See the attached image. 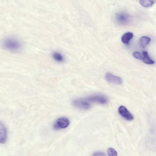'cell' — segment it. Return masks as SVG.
I'll use <instances>...</instances> for the list:
<instances>
[{"mask_svg":"<svg viewBox=\"0 0 156 156\" xmlns=\"http://www.w3.org/2000/svg\"><path fill=\"white\" fill-rule=\"evenodd\" d=\"M144 63L148 64H153L154 62L149 57L147 51H144L143 52V58L142 60Z\"/></svg>","mask_w":156,"mask_h":156,"instance_id":"obj_10","label":"cell"},{"mask_svg":"<svg viewBox=\"0 0 156 156\" xmlns=\"http://www.w3.org/2000/svg\"><path fill=\"white\" fill-rule=\"evenodd\" d=\"M53 58L56 61L58 62H62L64 59L63 56L59 52L57 51H54L52 54Z\"/></svg>","mask_w":156,"mask_h":156,"instance_id":"obj_12","label":"cell"},{"mask_svg":"<svg viewBox=\"0 0 156 156\" xmlns=\"http://www.w3.org/2000/svg\"><path fill=\"white\" fill-rule=\"evenodd\" d=\"M133 56L136 58L142 60L143 56L140 52L137 51H135L133 53Z\"/></svg>","mask_w":156,"mask_h":156,"instance_id":"obj_15","label":"cell"},{"mask_svg":"<svg viewBox=\"0 0 156 156\" xmlns=\"http://www.w3.org/2000/svg\"><path fill=\"white\" fill-rule=\"evenodd\" d=\"M107 153L109 156H117L116 151L112 147L108 148L107 150Z\"/></svg>","mask_w":156,"mask_h":156,"instance_id":"obj_14","label":"cell"},{"mask_svg":"<svg viewBox=\"0 0 156 156\" xmlns=\"http://www.w3.org/2000/svg\"><path fill=\"white\" fill-rule=\"evenodd\" d=\"M116 20L118 22L121 24L126 23L128 21V16L124 14L119 13L116 15Z\"/></svg>","mask_w":156,"mask_h":156,"instance_id":"obj_8","label":"cell"},{"mask_svg":"<svg viewBox=\"0 0 156 156\" xmlns=\"http://www.w3.org/2000/svg\"><path fill=\"white\" fill-rule=\"evenodd\" d=\"M119 114L123 118L128 121H131L134 119L132 114L124 106H120L118 110Z\"/></svg>","mask_w":156,"mask_h":156,"instance_id":"obj_5","label":"cell"},{"mask_svg":"<svg viewBox=\"0 0 156 156\" xmlns=\"http://www.w3.org/2000/svg\"><path fill=\"white\" fill-rule=\"evenodd\" d=\"M156 1L140 0V3L142 6L145 7H149L152 6L155 3Z\"/></svg>","mask_w":156,"mask_h":156,"instance_id":"obj_13","label":"cell"},{"mask_svg":"<svg viewBox=\"0 0 156 156\" xmlns=\"http://www.w3.org/2000/svg\"><path fill=\"white\" fill-rule=\"evenodd\" d=\"M92 156H106L105 154L101 151H97L94 152Z\"/></svg>","mask_w":156,"mask_h":156,"instance_id":"obj_16","label":"cell"},{"mask_svg":"<svg viewBox=\"0 0 156 156\" xmlns=\"http://www.w3.org/2000/svg\"><path fill=\"white\" fill-rule=\"evenodd\" d=\"M85 100L87 102L97 103L101 104H106L108 102L107 98L103 95L101 94L89 96L87 97Z\"/></svg>","mask_w":156,"mask_h":156,"instance_id":"obj_3","label":"cell"},{"mask_svg":"<svg viewBox=\"0 0 156 156\" xmlns=\"http://www.w3.org/2000/svg\"><path fill=\"white\" fill-rule=\"evenodd\" d=\"M73 104L75 107L83 110L88 109L90 107V104L85 99H75L73 101Z\"/></svg>","mask_w":156,"mask_h":156,"instance_id":"obj_4","label":"cell"},{"mask_svg":"<svg viewBox=\"0 0 156 156\" xmlns=\"http://www.w3.org/2000/svg\"><path fill=\"white\" fill-rule=\"evenodd\" d=\"M150 38L147 36H143L140 39L139 42L140 46L144 48L150 42Z\"/></svg>","mask_w":156,"mask_h":156,"instance_id":"obj_11","label":"cell"},{"mask_svg":"<svg viewBox=\"0 0 156 156\" xmlns=\"http://www.w3.org/2000/svg\"><path fill=\"white\" fill-rule=\"evenodd\" d=\"M69 124V119L66 117H61L58 118L54 122L53 128L56 130L65 129L67 127Z\"/></svg>","mask_w":156,"mask_h":156,"instance_id":"obj_2","label":"cell"},{"mask_svg":"<svg viewBox=\"0 0 156 156\" xmlns=\"http://www.w3.org/2000/svg\"><path fill=\"white\" fill-rule=\"evenodd\" d=\"M133 37V34L131 32H127L122 37L121 41L124 44H128Z\"/></svg>","mask_w":156,"mask_h":156,"instance_id":"obj_9","label":"cell"},{"mask_svg":"<svg viewBox=\"0 0 156 156\" xmlns=\"http://www.w3.org/2000/svg\"><path fill=\"white\" fill-rule=\"evenodd\" d=\"M7 139V131L5 126L3 123L0 124V142L1 144H4Z\"/></svg>","mask_w":156,"mask_h":156,"instance_id":"obj_7","label":"cell"},{"mask_svg":"<svg viewBox=\"0 0 156 156\" xmlns=\"http://www.w3.org/2000/svg\"><path fill=\"white\" fill-rule=\"evenodd\" d=\"M3 46L6 49L11 51H18L22 48L21 42L14 37H8L5 38L3 42Z\"/></svg>","mask_w":156,"mask_h":156,"instance_id":"obj_1","label":"cell"},{"mask_svg":"<svg viewBox=\"0 0 156 156\" xmlns=\"http://www.w3.org/2000/svg\"><path fill=\"white\" fill-rule=\"evenodd\" d=\"M106 80L108 82L116 84H120L122 83V80L121 78L115 76L109 73H107L105 75Z\"/></svg>","mask_w":156,"mask_h":156,"instance_id":"obj_6","label":"cell"}]
</instances>
